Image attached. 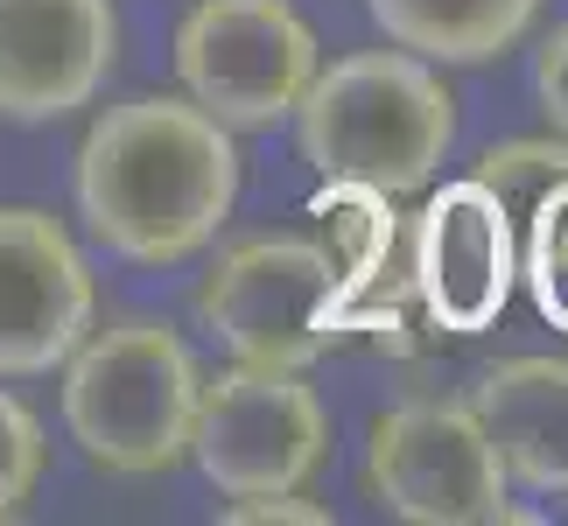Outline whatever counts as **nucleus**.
<instances>
[{
	"label": "nucleus",
	"instance_id": "a211bd4d",
	"mask_svg": "<svg viewBox=\"0 0 568 526\" xmlns=\"http://www.w3.org/2000/svg\"><path fill=\"white\" fill-rule=\"evenodd\" d=\"M540 105H548V120L568 141V21L548 36V50H540Z\"/></svg>",
	"mask_w": 568,
	"mask_h": 526
},
{
	"label": "nucleus",
	"instance_id": "0eeeda50",
	"mask_svg": "<svg viewBox=\"0 0 568 526\" xmlns=\"http://www.w3.org/2000/svg\"><path fill=\"white\" fill-rule=\"evenodd\" d=\"M323 295H331V253L316 239H246L211 267L196 310L239 365L310 372L331 344Z\"/></svg>",
	"mask_w": 568,
	"mask_h": 526
},
{
	"label": "nucleus",
	"instance_id": "9b49d317",
	"mask_svg": "<svg viewBox=\"0 0 568 526\" xmlns=\"http://www.w3.org/2000/svg\"><path fill=\"white\" fill-rule=\"evenodd\" d=\"M113 0H0V120H63L113 71Z\"/></svg>",
	"mask_w": 568,
	"mask_h": 526
},
{
	"label": "nucleus",
	"instance_id": "39448f33",
	"mask_svg": "<svg viewBox=\"0 0 568 526\" xmlns=\"http://www.w3.org/2000/svg\"><path fill=\"white\" fill-rule=\"evenodd\" d=\"M323 449H331V414L302 386V372L232 365L196 393L190 456L225 498L302 492Z\"/></svg>",
	"mask_w": 568,
	"mask_h": 526
},
{
	"label": "nucleus",
	"instance_id": "20e7f679",
	"mask_svg": "<svg viewBox=\"0 0 568 526\" xmlns=\"http://www.w3.org/2000/svg\"><path fill=\"white\" fill-rule=\"evenodd\" d=\"M190 105L217 127H274L316 78V36L288 0H196L176 29Z\"/></svg>",
	"mask_w": 568,
	"mask_h": 526
},
{
	"label": "nucleus",
	"instance_id": "4468645a",
	"mask_svg": "<svg viewBox=\"0 0 568 526\" xmlns=\"http://www.w3.org/2000/svg\"><path fill=\"white\" fill-rule=\"evenodd\" d=\"M519 274L534 289V310L568 331V183H555L519 225Z\"/></svg>",
	"mask_w": 568,
	"mask_h": 526
},
{
	"label": "nucleus",
	"instance_id": "6e6552de",
	"mask_svg": "<svg viewBox=\"0 0 568 526\" xmlns=\"http://www.w3.org/2000/svg\"><path fill=\"white\" fill-rule=\"evenodd\" d=\"M407 253H414V302L449 337H477L506 316L513 281H519V232L477 175L470 183H443L414 211Z\"/></svg>",
	"mask_w": 568,
	"mask_h": 526
},
{
	"label": "nucleus",
	"instance_id": "dca6fc26",
	"mask_svg": "<svg viewBox=\"0 0 568 526\" xmlns=\"http://www.w3.org/2000/svg\"><path fill=\"white\" fill-rule=\"evenodd\" d=\"M42 485V422L14 393H0V519H14Z\"/></svg>",
	"mask_w": 568,
	"mask_h": 526
},
{
	"label": "nucleus",
	"instance_id": "f257e3e1",
	"mask_svg": "<svg viewBox=\"0 0 568 526\" xmlns=\"http://www.w3.org/2000/svg\"><path fill=\"white\" fill-rule=\"evenodd\" d=\"M239 196V148L204 105L126 99L78 148V204L113 253L176 267L204 253Z\"/></svg>",
	"mask_w": 568,
	"mask_h": 526
},
{
	"label": "nucleus",
	"instance_id": "f8f14e48",
	"mask_svg": "<svg viewBox=\"0 0 568 526\" xmlns=\"http://www.w3.org/2000/svg\"><path fill=\"white\" fill-rule=\"evenodd\" d=\"M477 428L491 435L506 477L568 492V358H506L477 386Z\"/></svg>",
	"mask_w": 568,
	"mask_h": 526
},
{
	"label": "nucleus",
	"instance_id": "2eb2a0df",
	"mask_svg": "<svg viewBox=\"0 0 568 526\" xmlns=\"http://www.w3.org/2000/svg\"><path fill=\"white\" fill-rule=\"evenodd\" d=\"M477 183L498 196V211L513 218V232L527 225V211L548 196L555 183H568V141H506L477 162Z\"/></svg>",
	"mask_w": 568,
	"mask_h": 526
},
{
	"label": "nucleus",
	"instance_id": "9d476101",
	"mask_svg": "<svg viewBox=\"0 0 568 526\" xmlns=\"http://www.w3.org/2000/svg\"><path fill=\"white\" fill-rule=\"evenodd\" d=\"M92 331V267L50 211L0 204V380L50 372Z\"/></svg>",
	"mask_w": 568,
	"mask_h": 526
},
{
	"label": "nucleus",
	"instance_id": "1a4fd4ad",
	"mask_svg": "<svg viewBox=\"0 0 568 526\" xmlns=\"http://www.w3.org/2000/svg\"><path fill=\"white\" fill-rule=\"evenodd\" d=\"M316 225L331 253V295H323V337H379L407 351L414 316V253H407V218L373 183L323 175L316 190Z\"/></svg>",
	"mask_w": 568,
	"mask_h": 526
},
{
	"label": "nucleus",
	"instance_id": "f03ea898",
	"mask_svg": "<svg viewBox=\"0 0 568 526\" xmlns=\"http://www.w3.org/2000/svg\"><path fill=\"white\" fill-rule=\"evenodd\" d=\"M302 155L323 175L373 183L386 196L422 190L456 141V99L414 50H358L310 78L295 99Z\"/></svg>",
	"mask_w": 568,
	"mask_h": 526
},
{
	"label": "nucleus",
	"instance_id": "ddd939ff",
	"mask_svg": "<svg viewBox=\"0 0 568 526\" xmlns=\"http://www.w3.org/2000/svg\"><path fill=\"white\" fill-rule=\"evenodd\" d=\"M365 8L422 63H485L527 36L540 0H365Z\"/></svg>",
	"mask_w": 568,
	"mask_h": 526
},
{
	"label": "nucleus",
	"instance_id": "7ed1b4c3",
	"mask_svg": "<svg viewBox=\"0 0 568 526\" xmlns=\"http://www.w3.org/2000/svg\"><path fill=\"white\" fill-rule=\"evenodd\" d=\"M196 393V358L169 323H113L105 337L71 351L63 422L99 471L155 477L190 456Z\"/></svg>",
	"mask_w": 568,
	"mask_h": 526
},
{
	"label": "nucleus",
	"instance_id": "423d86ee",
	"mask_svg": "<svg viewBox=\"0 0 568 526\" xmlns=\"http://www.w3.org/2000/svg\"><path fill=\"white\" fill-rule=\"evenodd\" d=\"M365 485L393 519L414 526H485L519 519L506 506V464L470 407L456 401H407L373 422L365 443Z\"/></svg>",
	"mask_w": 568,
	"mask_h": 526
},
{
	"label": "nucleus",
	"instance_id": "f3484780",
	"mask_svg": "<svg viewBox=\"0 0 568 526\" xmlns=\"http://www.w3.org/2000/svg\"><path fill=\"white\" fill-rule=\"evenodd\" d=\"M225 519H232V526H274V519L331 526V506H310V498H295V492H260V498H239Z\"/></svg>",
	"mask_w": 568,
	"mask_h": 526
}]
</instances>
